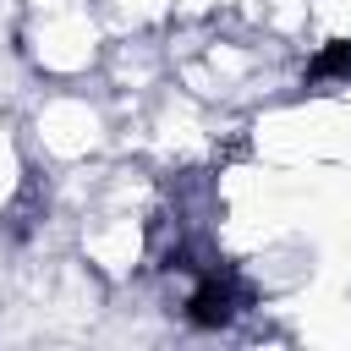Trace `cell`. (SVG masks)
<instances>
[{"label":"cell","instance_id":"6da1fadb","mask_svg":"<svg viewBox=\"0 0 351 351\" xmlns=\"http://www.w3.org/2000/svg\"><path fill=\"white\" fill-rule=\"evenodd\" d=\"M186 318L197 329H219L236 318V280L230 274H203V285L186 296Z\"/></svg>","mask_w":351,"mask_h":351},{"label":"cell","instance_id":"7a4b0ae2","mask_svg":"<svg viewBox=\"0 0 351 351\" xmlns=\"http://www.w3.org/2000/svg\"><path fill=\"white\" fill-rule=\"evenodd\" d=\"M329 77H351V38H329L307 60V82H329Z\"/></svg>","mask_w":351,"mask_h":351}]
</instances>
